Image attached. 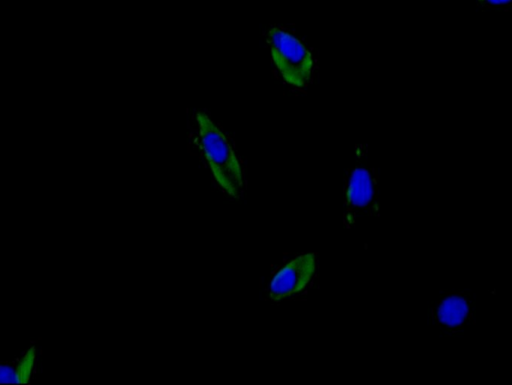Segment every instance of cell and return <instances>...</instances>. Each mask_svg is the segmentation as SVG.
Returning a JSON list of instances; mask_svg holds the SVG:
<instances>
[{"label":"cell","mask_w":512,"mask_h":385,"mask_svg":"<svg viewBox=\"0 0 512 385\" xmlns=\"http://www.w3.org/2000/svg\"><path fill=\"white\" fill-rule=\"evenodd\" d=\"M17 384L15 367L8 364H0V384Z\"/></svg>","instance_id":"obj_8"},{"label":"cell","mask_w":512,"mask_h":385,"mask_svg":"<svg viewBox=\"0 0 512 385\" xmlns=\"http://www.w3.org/2000/svg\"><path fill=\"white\" fill-rule=\"evenodd\" d=\"M433 320L448 330H460L473 318L470 299L462 292L442 291L431 309Z\"/></svg>","instance_id":"obj_5"},{"label":"cell","mask_w":512,"mask_h":385,"mask_svg":"<svg viewBox=\"0 0 512 385\" xmlns=\"http://www.w3.org/2000/svg\"><path fill=\"white\" fill-rule=\"evenodd\" d=\"M196 117L200 146L216 181L230 196L239 198L244 192V181L232 144L204 111H198Z\"/></svg>","instance_id":"obj_2"},{"label":"cell","mask_w":512,"mask_h":385,"mask_svg":"<svg viewBox=\"0 0 512 385\" xmlns=\"http://www.w3.org/2000/svg\"><path fill=\"white\" fill-rule=\"evenodd\" d=\"M378 174L366 143L354 144L343 185V224L354 228L358 219L376 209Z\"/></svg>","instance_id":"obj_1"},{"label":"cell","mask_w":512,"mask_h":385,"mask_svg":"<svg viewBox=\"0 0 512 385\" xmlns=\"http://www.w3.org/2000/svg\"><path fill=\"white\" fill-rule=\"evenodd\" d=\"M267 44L276 69L288 85L305 88L311 83L316 59L301 37L286 27L274 25L267 32Z\"/></svg>","instance_id":"obj_3"},{"label":"cell","mask_w":512,"mask_h":385,"mask_svg":"<svg viewBox=\"0 0 512 385\" xmlns=\"http://www.w3.org/2000/svg\"><path fill=\"white\" fill-rule=\"evenodd\" d=\"M315 270V254L307 253L295 257L273 277L269 286L270 298L278 301L302 291L312 279Z\"/></svg>","instance_id":"obj_4"},{"label":"cell","mask_w":512,"mask_h":385,"mask_svg":"<svg viewBox=\"0 0 512 385\" xmlns=\"http://www.w3.org/2000/svg\"><path fill=\"white\" fill-rule=\"evenodd\" d=\"M478 7L486 10H506L511 5V0H475Z\"/></svg>","instance_id":"obj_7"},{"label":"cell","mask_w":512,"mask_h":385,"mask_svg":"<svg viewBox=\"0 0 512 385\" xmlns=\"http://www.w3.org/2000/svg\"><path fill=\"white\" fill-rule=\"evenodd\" d=\"M36 347H29L15 366L17 384H27L30 381L36 362Z\"/></svg>","instance_id":"obj_6"}]
</instances>
